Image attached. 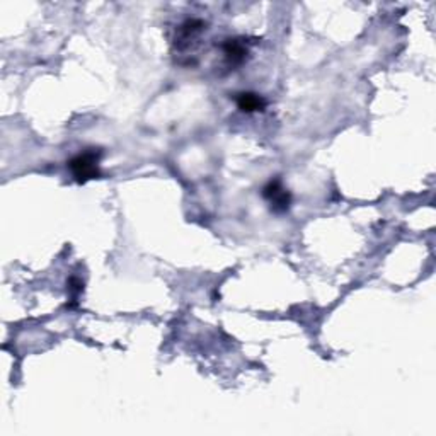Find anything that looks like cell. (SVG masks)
<instances>
[{
    "instance_id": "obj_1",
    "label": "cell",
    "mask_w": 436,
    "mask_h": 436,
    "mask_svg": "<svg viewBox=\"0 0 436 436\" xmlns=\"http://www.w3.org/2000/svg\"><path fill=\"white\" fill-rule=\"evenodd\" d=\"M101 150L99 149H87L84 152L77 153L67 162L74 179L77 182H87L91 179H98L101 176L99 162H101Z\"/></svg>"
},
{
    "instance_id": "obj_2",
    "label": "cell",
    "mask_w": 436,
    "mask_h": 436,
    "mask_svg": "<svg viewBox=\"0 0 436 436\" xmlns=\"http://www.w3.org/2000/svg\"><path fill=\"white\" fill-rule=\"evenodd\" d=\"M263 196L268 203L271 205L273 212L283 213L290 208L292 205V195L285 186L281 184L280 179H273L268 182L263 188Z\"/></svg>"
},
{
    "instance_id": "obj_3",
    "label": "cell",
    "mask_w": 436,
    "mask_h": 436,
    "mask_svg": "<svg viewBox=\"0 0 436 436\" xmlns=\"http://www.w3.org/2000/svg\"><path fill=\"white\" fill-rule=\"evenodd\" d=\"M221 53H224L225 60L230 67H239L246 62L249 55L248 45L244 43V39H225L224 45H221Z\"/></svg>"
},
{
    "instance_id": "obj_4",
    "label": "cell",
    "mask_w": 436,
    "mask_h": 436,
    "mask_svg": "<svg viewBox=\"0 0 436 436\" xmlns=\"http://www.w3.org/2000/svg\"><path fill=\"white\" fill-rule=\"evenodd\" d=\"M235 102H237V108L244 113H257V111H264L266 108L264 98L256 92H241L235 96Z\"/></svg>"
},
{
    "instance_id": "obj_5",
    "label": "cell",
    "mask_w": 436,
    "mask_h": 436,
    "mask_svg": "<svg viewBox=\"0 0 436 436\" xmlns=\"http://www.w3.org/2000/svg\"><path fill=\"white\" fill-rule=\"evenodd\" d=\"M82 288H84V285H82V281L78 280V278H70L69 290H70V293H72L74 300L77 298V295L82 292Z\"/></svg>"
}]
</instances>
